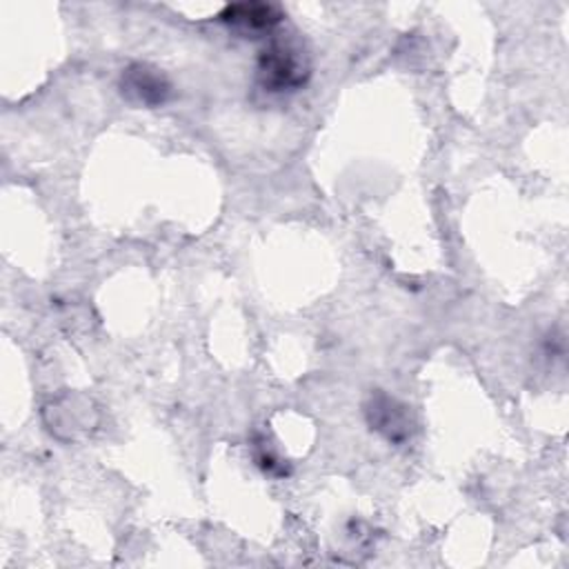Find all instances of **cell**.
Masks as SVG:
<instances>
[{"label": "cell", "instance_id": "3957f363", "mask_svg": "<svg viewBox=\"0 0 569 569\" xmlns=\"http://www.w3.org/2000/svg\"><path fill=\"white\" fill-rule=\"evenodd\" d=\"M220 20L244 33H260V31L273 29L282 20V13L276 4L240 2V4L224 7V11L220 13Z\"/></svg>", "mask_w": 569, "mask_h": 569}, {"label": "cell", "instance_id": "7a4b0ae2", "mask_svg": "<svg viewBox=\"0 0 569 569\" xmlns=\"http://www.w3.org/2000/svg\"><path fill=\"white\" fill-rule=\"evenodd\" d=\"M120 89L129 100L140 102L144 107L164 104L171 96L169 80L158 69H153L149 64L127 67L120 78Z\"/></svg>", "mask_w": 569, "mask_h": 569}, {"label": "cell", "instance_id": "6da1fadb", "mask_svg": "<svg viewBox=\"0 0 569 569\" xmlns=\"http://www.w3.org/2000/svg\"><path fill=\"white\" fill-rule=\"evenodd\" d=\"M309 62L302 49L289 40H271L258 58V80L264 91H293L307 82Z\"/></svg>", "mask_w": 569, "mask_h": 569}]
</instances>
